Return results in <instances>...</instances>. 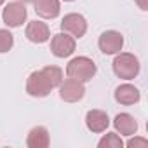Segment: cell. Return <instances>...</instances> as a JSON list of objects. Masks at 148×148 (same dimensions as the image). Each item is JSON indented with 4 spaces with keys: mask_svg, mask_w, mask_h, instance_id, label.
Masks as SVG:
<instances>
[{
    "mask_svg": "<svg viewBox=\"0 0 148 148\" xmlns=\"http://www.w3.org/2000/svg\"><path fill=\"white\" fill-rule=\"evenodd\" d=\"M52 91V86L51 82L47 80L45 73L42 70H37V71H32L28 75V80H26V92L33 98H45L49 96Z\"/></svg>",
    "mask_w": 148,
    "mask_h": 148,
    "instance_id": "obj_3",
    "label": "cell"
},
{
    "mask_svg": "<svg viewBox=\"0 0 148 148\" xmlns=\"http://www.w3.org/2000/svg\"><path fill=\"white\" fill-rule=\"evenodd\" d=\"M25 35L33 44H44V42H47L51 38V30H49V26L45 23L35 19V21L28 23V26L25 30Z\"/></svg>",
    "mask_w": 148,
    "mask_h": 148,
    "instance_id": "obj_9",
    "label": "cell"
},
{
    "mask_svg": "<svg viewBox=\"0 0 148 148\" xmlns=\"http://www.w3.org/2000/svg\"><path fill=\"white\" fill-rule=\"evenodd\" d=\"M86 94V87L84 82H79L75 79H66L64 82L59 84V98L66 103H77L84 98Z\"/></svg>",
    "mask_w": 148,
    "mask_h": 148,
    "instance_id": "obj_7",
    "label": "cell"
},
{
    "mask_svg": "<svg viewBox=\"0 0 148 148\" xmlns=\"http://www.w3.org/2000/svg\"><path fill=\"white\" fill-rule=\"evenodd\" d=\"M75 38H73L70 33H56L51 38V52L56 58H68L75 52Z\"/></svg>",
    "mask_w": 148,
    "mask_h": 148,
    "instance_id": "obj_5",
    "label": "cell"
},
{
    "mask_svg": "<svg viewBox=\"0 0 148 148\" xmlns=\"http://www.w3.org/2000/svg\"><path fill=\"white\" fill-rule=\"evenodd\" d=\"M4 2H5V0H0V5H2V4H4Z\"/></svg>",
    "mask_w": 148,
    "mask_h": 148,
    "instance_id": "obj_20",
    "label": "cell"
},
{
    "mask_svg": "<svg viewBox=\"0 0 148 148\" xmlns=\"http://www.w3.org/2000/svg\"><path fill=\"white\" fill-rule=\"evenodd\" d=\"M98 146H99V148H122V146H124V141L120 139V136H119L117 132H106V134L99 139Z\"/></svg>",
    "mask_w": 148,
    "mask_h": 148,
    "instance_id": "obj_15",
    "label": "cell"
},
{
    "mask_svg": "<svg viewBox=\"0 0 148 148\" xmlns=\"http://www.w3.org/2000/svg\"><path fill=\"white\" fill-rule=\"evenodd\" d=\"M86 125L91 132H105L110 125L108 113L103 110H89L86 115Z\"/></svg>",
    "mask_w": 148,
    "mask_h": 148,
    "instance_id": "obj_10",
    "label": "cell"
},
{
    "mask_svg": "<svg viewBox=\"0 0 148 148\" xmlns=\"http://www.w3.org/2000/svg\"><path fill=\"white\" fill-rule=\"evenodd\" d=\"M113 127L122 136H132L138 131V122L131 113H119L113 119Z\"/></svg>",
    "mask_w": 148,
    "mask_h": 148,
    "instance_id": "obj_14",
    "label": "cell"
},
{
    "mask_svg": "<svg viewBox=\"0 0 148 148\" xmlns=\"http://www.w3.org/2000/svg\"><path fill=\"white\" fill-rule=\"evenodd\" d=\"M64 2H73V0H64Z\"/></svg>",
    "mask_w": 148,
    "mask_h": 148,
    "instance_id": "obj_21",
    "label": "cell"
},
{
    "mask_svg": "<svg viewBox=\"0 0 148 148\" xmlns=\"http://www.w3.org/2000/svg\"><path fill=\"white\" fill-rule=\"evenodd\" d=\"M127 146H129V148H136V146L146 148V146H148V141H146L145 138H134V139H129V141H127Z\"/></svg>",
    "mask_w": 148,
    "mask_h": 148,
    "instance_id": "obj_18",
    "label": "cell"
},
{
    "mask_svg": "<svg viewBox=\"0 0 148 148\" xmlns=\"http://www.w3.org/2000/svg\"><path fill=\"white\" fill-rule=\"evenodd\" d=\"M14 45V37L9 30H0V54L9 52Z\"/></svg>",
    "mask_w": 148,
    "mask_h": 148,
    "instance_id": "obj_17",
    "label": "cell"
},
{
    "mask_svg": "<svg viewBox=\"0 0 148 148\" xmlns=\"http://www.w3.org/2000/svg\"><path fill=\"white\" fill-rule=\"evenodd\" d=\"M113 66V73L119 77V79H124V80H132L138 77L139 73V59L131 54V52H119L112 63Z\"/></svg>",
    "mask_w": 148,
    "mask_h": 148,
    "instance_id": "obj_2",
    "label": "cell"
},
{
    "mask_svg": "<svg viewBox=\"0 0 148 148\" xmlns=\"http://www.w3.org/2000/svg\"><path fill=\"white\" fill-rule=\"evenodd\" d=\"M26 18H28V11H26L25 4L23 2H18V0H16V2H9L5 5L4 12H2V19H4V23L9 28L21 26L26 21Z\"/></svg>",
    "mask_w": 148,
    "mask_h": 148,
    "instance_id": "obj_4",
    "label": "cell"
},
{
    "mask_svg": "<svg viewBox=\"0 0 148 148\" xmlns=\"http://www.w3.org/2000/svg\"><path fill=\"white\" fill-rule=\"evenodd\" d=\"M18 2H23V4H30V2H33V0H18Z\"/></svg>",
    "mask_w": 148,
    "mask_h": 148,
    "instance_id": "obj_19",
    "label": "cell"
},
{
    "mask_svg": "<svg viewBox=\"0 0 148 148\" xmlns=\"http://www.w3.org/2000/svg\"><path fill=\"white\" fill-rule=\"evenodd\" d=\"M98 45H99V51L106 56H112V54H119L124 47V37L120 32H115V30H108V32H103L99 40H98Z\"/></svg>",
    "mask_w": 148,
    "mask_h": 148,
    "instance_id": "obj_6",
    "label": "cell"
},
{
    "mask_svg": "<svg viewBox=\"0 0 148 148\" xmlns=\"http://www.w3.org/2000/svg\"><path fill=\"white\" fill-rule=\"evenodd\" d=\"M96 64L91 58L86 56H79V58H73L68 64H66V75L70 79H75L79 82H89L92 80V77L96 75Z\"/></svg>",
    "mask_w": 148,
    "mask_h": 148,
    "instance_id": "obj_1",
    "label": "cell"
},
{
    "mask_svg": "<svg viewBox=\"0 0 148 148\" xmlns=\"http://www.w3.org/2000/svg\"><path fill=\"white\" fill-rule=\"evenodd\" d=\"M42 71L45 73V77L51 82L52 89L59 87V84L63 82V70L61 68H58V66H45V68H42Z\"/></svg>",
    "mask_w": 148,
    "mask_h": 148,
    "instance_id": "obj_16",
    "label": "cell"
},
{
    "mask_svg": "<svg viewBox=\"0 0 148 148\" xmlns=\"http://www.w3.org/2000/svg\"><path fill=\"white\" fill-rule=\"evenodd\" d=\"M61 30L64 33H70L73 38H80L86 35L87 32V21L82 14H77V12H71V14H66L61 21Z\"/></svg>",
    "mask_w": 148,
    "mask_h": 148,
    "instance_id": "obj_8",
    "label": "cell"
},
{
    "mask_svg": "<svg viewBox=\"0 0 148 148\" xmlns=\"http://www.w3.org/2000/svg\"><path fill=\"white\" fill-rule=\"evenodd\" d=\"M33 7H35V12L45 19L58 18L61 11L59 0H33Z\"/></svg>",
    "mask_w": 148,
    "mask_h": 148,
    "instance_id": "obj_13",
    "label": "cell"
},
{
    "mask_svg": "<svg viewBox=\"0 0 148 148\" xmlns=\"http://www.w3.org/2000/svg\"><path fill=\"white\" fill-rule=\"evenodd\" d=\"M141 99V94L138 91V87H134L132 84H122L115 89V101L120 105H136Z\"/></svg>",
    "mask_w": 148,
    "mask_h": 148,
    "instance_id": "obj_12",
    "label": "cell"
},
{
    "mask_svg": "<svg viewBox=\"0 0 148 148\" xmlns=\"http://www.w3.org/2000/svg\"><path fill=\"white\" fill-rule=\"evenodd\" d=\"M51 143L49 138V131L44 125H35L30 129L28 136H26V146L28 148H47Z\"/></svg>",
    "mask_w": 148,
    "mask_h": 148,
    "instance_id": "obj_11",
    "label": "cell"
}]
</instances>
